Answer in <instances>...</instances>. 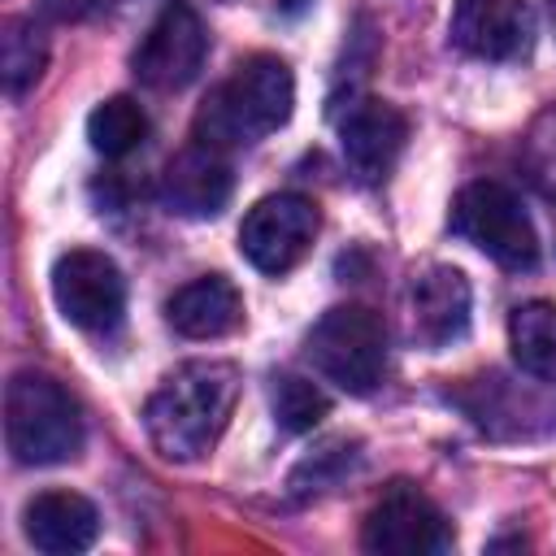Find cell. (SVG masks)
Segmentation results:
<instances>
[{
  "mask_svg": "<svg viewBox=\"0 0 556 556\" xmlns=\"http://www.w3.org/2000/svg\"><path fill=\"white\" fill-rule=\"evenodd\" d=\"M473 291L456 265H426L408 282V334L426 352H443L469 334Z\"/></svg>",
  "mask_w": 556,
  "mask_h": 556,
  "instance_id": "30bf717a",
  "label": "cell"
},
{
  "mask_svg": "<svg viewBox=\"0 0 556 556\" xmlns=\"http://www.w3.org/2000/svg\"><path fill=\"white\" fill-rule=\"evenodd\" d=\"M22 530L35 543V552L48 556H74L87 552L100 534V513L78 491H39L22 508Z\"/></svg>",
  "mask_w": 556,
  "mask_h": 556,
  "instance_id": "5bb4252c",
  "label": "cell"
},
{
  "mask_svg": "<svg viewBox=\"0 0 556 556\" xmlns=\"http://www.w3.org/2000/svg\"><path fill=\"white\" fill-rule=\"evenodd\" d=\"M87 139L100 156L117 161V156H130L143 139H148V113L130 100V96H109L104 104L91 109L87 117Z\"/></svg>",
  "mask_w": 556,
  "mask_h": 556,
  "instance_id": "ac0fdd59",
  "label": "cell"
},
{
  "mask_svg": "<svg viewBox=\"0 0 556 556\" xmlns=\"http://www.w3.org/2000/svg\"><path fill=\"white\" fill-rule=\"evenodd\" d=\"M408 139V117L387 100H356L339 122V148L361 182H382Z\"/></svg>",
  "mask_w": 556,
  "mask_h": 556,
  "instance_id": "7c38bea8",
  "label": "cell"
},
{
  "mask_svg": "<svg viewBox=\"0 0 556 556\" xmlns=\"http://www.w3.org/2000/svg\"><path fill=\"white\" fill-rule=\"evenodd\" d=\"M230 191H235V174H230L226 156L208 143L182 148L161 174V204L191 222L217 217L226 208Z\"/></svg>",
  "mask_w": 556,
  "mask_h": 556,
  "instance_id": "4fadbf2b",
  "label": "cell"
},
{
  "mask_svg": "<svg viewBox=\"0 0 556 556\" xmlns=\"http://www.w3.org/2000/svg\"><path fill=\"white\" fill-rule=\"evenodd\" d=\"M356 460H361V456H356V443H348V439H330V443H321L308 460H300V469L291 473V491H295V495L330 491Z\"/></svg>",
  "mask_w": 556,
  "mask_h": 556,
  "instance_id": "ffe728a7",
  "label": "cell"
},
{
  "mask_svg": "<svg viewBox=\"0 0 556 556\" xmlns=\"http://www.w3.org/2000/svg\"><path fill=\"white\" fill-rule=\"evenodd\" d=\"M83 408L52 374L17 369L4 387V443L17 465H65L83 452Z\"/></svg>",
  "mask_w": 556,
  "mask_h": 556,
  "instance_id": "3957f363",
  "label": "cell"
},
{
  "mask_svg": "<svg viewBox=\"0 0 556 556\" xmlns=\"http://www.w3.org/2000/svg\"><path fill=\"white\" fill-rule=\"evenodd\" d=\"M208 56V30L200 22V13L187 0H161L148 35L139 39L130 65L135 78L152 91H182Z\"/></svg>",
  "mask_w": 556,
  "mask_h": 556,
  "instance_id": "ba28073f",
  "label": "cell"
},
{
  "mask_svg": "<svg viewBox=\"0 0 556 556\" xmlns=\"http://www.w3.org/2000/svg\"><path fill=\"white\" fill-rule=\"evenodd\" d=\"M317 230H321L317 204L308 195L278 191L248 208V217L239 226V252L261 274H287L308 256Z\"/></svg>",
  "mask_w": 556,
  "mask_h": 556,
  "instance_id": "52a82bcc",
  "label": "cell"
},
{
  "mask_svg": "<svg viewBox=\"0 0 556 556\" xmlns=\"http://www.w3.org/2000/svg\"><path fill=\"white\" fill-rule=\"evenodd\" d=\"M452 543L456 534L447 517L439 513V504L408 482H395L369 508L365 530H361V547L378 556H443L452 552Z\"/></svg>",
  "mask_w": 556,
  "mask_h": 556,
  "instance_id": "9c48e42d",
  "label": "cell"
},
{
  "mask_svg": "<svg viewBox=\"0 0 556 556\" xmlns=\"http://www.w3.org/2000/svg\"><path fill=\"white\" fill-rule=\"evenodd\" d=\"M39 4H43V13L52 22H78V17H87L96 9V0H39Z\"/></svg>",
  "mask_w": 556,
  "mask_h": 556,
  "instance_id": "44dd1931",
  "label": "cell"
},
{
  "mask_svg": "<svg viewBox=\"0 0 556 556\" xmlns=\"http://www.w3.org/2000/svg\"><path fill=\"white\" fill-rule=\"evenodd\" d=\"M48 65V43L43 30L35 26V17H9L0 26V78L9 96H22L26 87L39 83Z\"/></svg>",
  "mask_w": 556,
  "mask_h": 556,
  "instance_id": "e0dca14e",
  "label": "cell"
},
{
  "mask_svg": "<svg viewBox=\"0 0 556 556\" xmlns=\"http://www.w3.org/2000/svg\"><path fill=\"white\" fill-rule=\"evenodd\" d=\"M452 230L504 269L539 265V230L526 204L517 200V191H508L495 178H478L460 187V195L452 200Z\"/></svg>",
  "mask_w": 556,
  "mask_h": 556,
  "instance_id": "5b68a950",
  "label": "cell"
},
{
  "mask_svg": "<svg viewBox=\"0 0 556 556\" xmlns=\"http://www.w3.org/2000/svg\"><path fill=\"white\" fill-rule=\"evenodd\" d=\"M239 400V369L230 361L178 365L143 404V426L165 460H200L217 447Z\"/></svg>",
  "mask_w": 556,
  "mask_h": 556,
  "instance_id": "6da1fadb",
  "label": "cell"
},
{
  "mask_svg": "<svg viewBox=\"0 0 556 556\" xmlns=\"http://www.w3.org/2000/svg\"><path fill=\"white\" fill-rule=\"evenodd\" d=\"M165 321L182 339H222L243 321V295L235 291L230 278L204 274L178 287L165 304Z\"/></svg>",
  "mask_w": 556,
  "mask_h": 556,
  "instance_id": "9a60e30c",
  "label": "cell"
},
{
  "mask_svg": "<svg viewBox=\"0 0 556 556\" xmlns=\"http://www.w3.org/2000/svg\"><path fill=\"white\" fill-rule=\"evenodd\" d=\"M452 43L478 61H513L530 48L534 13L526 0H460L447 22Z\"/></svg>",
  "mask_w": 556,
  "mask_h": 556,
  "instance_id": "8fae6325",
  "label": "cell"
},
{
  "mask_svg": "<svg viewBox=\"0 0 556 556\" xmlns=\"http://www.w3.org/2000/svg\"><path fill=\"white\" fill-rule=\"evenodd\" d=\"M295 109V78L282 56L256 52L235 65V74L204 100L195 117V135L208 148L261 143L278 126H287Z\"/></svg>",
  "mask_w": 556,
  "mask_h": 556,
  "instance_id": "7a4b0ae2",
  "label": "cell"
},
{
  "mask_svg": "<svg viewBox=\"0 0 556 556\" xmlns=\"http://www.w3.org/2000/svg\"><path fill=\"white\" fill-rule=\"evenodd\" d=\"M269 408L287 434H304L330 413V395L300 374H274L269 378Z\"/></svg>",
  "mask_w": 556,
  "mask_h": 556,
  "instance_id": "d6986e66",
  "label": "cell"
},
{
  "mask_svg": "<svg viewBox=\"0 0 556 556\" xmlns=\"http://www.w3.org/2000/svg\"><path fill=\"white\" fill-rule=\"evenodd\" d=\"M508 348L526 374L556 382V304L547 300L517 304L508 317Z\"/></svg>",
  "mask_w": 556,
  "mask_h": 556,
  "instance_id": "2e32d148",
  "label": "cell"
},
{
  "mask_svg": "<svg viewBox=\"0 0 556 556\" xmlns=\"http://www.w3.org/2000/svg\"><path fill=\"white\" fill-rule=\"evenodd\" d=\"M274 4H278V13H287V17H300L313 0H274Z\"/></svg>",
  "mask_w": 556,
  "mask_h": 556,
  "instance_id": "7402d4cb",
  "label": "cell"
},
{
  "mask_svg": "<svg viewBox=\"0 0 556 556\" xmlns=\"http://www.w3.org/2000/svg\"><path fill=\"white\" fill-rule=\"evenodd\" d=\"M313 369L348 395H369L387 369V326L365 304H334L304 343Z\"/></svg>",
  "mask_w": 556,
  "mask_h": 556,
  "instance_id": "277c9868",
  "label": "cell"
},
{
  "mask_svg": "<svg viewBox=\"0 0 556 556\" xmlns=\"http://www.w3.org/2000/svg\"><path fill=\"white\" fill-rule=\"evenodd\" d=\"M52 300L70 326L104 334L126 313V278L113 256L96 248H70L52 265Z\"/></svg>",
  "mask_w": 556,
  "mask_h": 556,
  "instance_id": "8992f818",
  "label": "cell"
}]
</instances>
